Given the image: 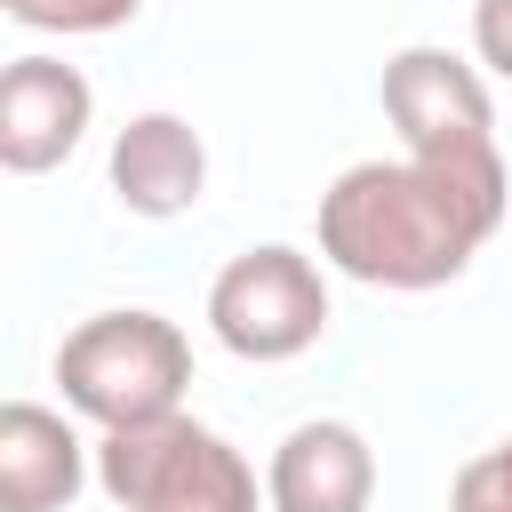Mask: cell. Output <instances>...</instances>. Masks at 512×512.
Returning a JSON list of instances; mask_svg holds the SVG:
<instances>
[{
	"mask_svg": "<svg viewBox=\"0 0 512 512\" xmlns=\"http://www.w3.org/2000/svg\"><path fill=\"white\" fill-rule=\"evenodd\" d=\"M80 480H88L80 432L40 400H8L0 408V504L8 512H64L80 496Z\"/></svg>",
	"mask_w": 512,
	"mask_h": 512,
	"instance_id": "9",
	"label": "cell"
},
{
	"mask_svg": "<svg viewBox=\"0 0 512 512\" xmlns=\"http://www.w3.org/2000/svg\"><path fill=\"white\" fill-rule=\"evenodd\" d=\"M96 480L120 512H256V472L192 416L128 424L96 440Z\"/></svg>",
	"mask_w": 512,
	"mask_h": 512,
	"instance_id": "3",
	"label": "cell"
},
{
	"mask_svg": "<svg viewBox=\"0 0 512 512\" xmlns=\"http://www.w3.org/2000/svg\"><path fill=\"white\" fill-rule=\"evenodd\" d=\"M208 328H216L224 352H240L256 368L296 360L328 328V280H320V264L304 248H280V240L240 248L208 288Z\"/></svg>",
	"mask_w": 512,
	"mask_h": 512,
	"instance_id": "4",
	"label": "cell"
},
{
	"mask_svg": "<svg viewBox=\"0 0 512 512\" xmlns=\"http://www.w3.org/2000/svg\"><path fill=\"white\" fill-rule=\"evenodd\" d=\"M472 48L496 80H512V0H472Z\"/></svg>",
	"mask_w": 512,
	"mask_h": 512,
	"instance_id": "12",
	"label": "cell"
},
{
	"mask_svg": "<svg viewBox=\"0 0 512 512\" xmlns=\"http://www.w3.org/2000/svg\"><path fill=\"white\" fill-rule=\"evenodd\" d=\"M136 8L144 0H8V16L32 32H120Z\"/></svg>",
	"mask_w": 512,
	"mask_h": 512,
	"instance_id": "10",
	"label": "cell"
},
{
	"mask_svg": "<svg viewBox=\"0 0 512 512\" xmlns=\"http://www.w3.org/2000/svg\"><path fill=\"white\" fill-rule=\"evenodd\" d=\"M384 120L400 128V144L416 160H440V152H488L496 136V112H488V88L464 56L448 48H400L384 64Z\"/></svg>",
	"mask_w": 512,
	"mask_h": 512,
	"instance_id": "5",
	"label": "cell"
},
{
	"mask_svg": "<svg viewBox=\"0 0 512 512\" xmlns=\"http://www.w3.org/2000/svg\"><path fill=\"white\" fill-rule=\"evenodd\" d=\"M448 512H512V440H496L488 456H472L448 488Z\"/></svg>",
	"mask_w": 512,
	"mask_h": 512,
	"instance_id": "11",
	"label": "cell"
},
{
	"mask_svg": "<svg viewBox=\"0 0 512 512\" xmlns=\"http://www.w3.org/2000/svg\"><path fill=\"white\" fill-rule=\"evenodd\" d=\"M88 80L64 56H16L0 72V160L16 176H48L56 160H72V144L88 136Z\"/></svg>",
	"mask_w": 512,
	"mask_h": 512,
	"instance_id": "6",
	"label": "cell"
},
{
	"mask_svg": "<svg viewBox=\"0 0 512 512\" xmlns=\"http://www.w3.org/2000/svg\"><path fill=\"white\" fill-rule=\"evenodd\" d=\"M56 384H64V408H80L104 432L160 424V416H184L192 344L160 312H96V320H80L64 336Z\"/></svg>",
	"mask_w": 512,
	"mask_h": 512,
	"instance_id": "2",
	"label": "cell"
},
{
	"mask_svg": "<svg viewBox=\"0 0 512 512\" xmlns=\"http://www.w3.org/2000/svg\"><path fill=\"white\" fill-rule=\"evenodd\" d=\"M512 184L496 144L440 160H360L320 192V256L360 288H448L504 224Z\"/></svg>",
	"mask_w": 512,
	"mask_h": 512,
	"instance_id": "1",
	"label": "cell"
},
{
	"mask_svg": "<svg viewBox=\"0 0 512 512\" xmlns=\"http://www.w3.org/2000/svg\"><path fill=\"white\" fill-rule=\"evenodd\" d=\"M264 496H272V512H368V496H376V456H368V440H360L352 424L312 416V424H296V432L272 448Z\"/></svg>",
	"mask_w": 512,
	"mask_h": 512,
	"instance_id": "7",
	"label": "cell"
},
{
	"mask_svg": "<svg viewBox=\"0 0 512 512\" xmlns=\"http://www.w3.org/2000/svg\"><path fill=\"white\" fill-rule=\"evenodd\" d=\"M112 192L128 216H184L208 192V144L176 112H136L112 136Z\"/></svg>",
	"mask_w": 512,
	"mask_h": 512,
	"instance_id": "8",
	"label": "cell"
}]
</instances>
